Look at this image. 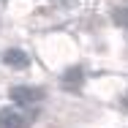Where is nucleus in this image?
Wrapping results in <instances>:
<instances>
[{"label": "nucleus", "mask_w": 128, "mask_h": 128, "mask_svg": "<svg viewBox=\"0 0 128 128\" xmlns=\"http://www.w3.org/2000/svg\"><path fill=\"white\" fill-rule=\"evenodd\" d=\"M44 98V93L38 90V87H25V84H19V87H11V101L22 104V106H27V104H36Z\"/></svg>", "instance_id": "nucleus-1"}, {"label": "nucleus", "mask_w": 128, "mask_h": 128, "mask_svg": "<svg viewBox=\"0 0 128 128\" xmlns=\"http://www.w3.org/2000/svg\"><path fill=\"white\" fill-rule=\"evenodd\" d=\"M3 63L11 66V68H27L30 60H27V54H25L22 49H8L6 54H3Z\"/></svg>", "instance_id": "nucleus-2"}, {"label": "nucleus", "mask_w": 128, "mask_h": 128, "mask_svg": "<svg viewBox=\"0 0 128 128\" xmlns=\"http://www.w3.org/2000/svg\"><path fill=\"white\" fill-rule=\"evenodd\" d=\"M0 128H27L22 114H16L14 109H3L0 112Z\"/></svg>", "instance_id": "nucleus-3"}, {"label": "nucleus", "mask_w": 128, "mask_h": 128, "mask_svg": "<svg viewBox=\"0 0 128 128\" xmlns=\"http://www.w3.org/2000/svg\"><path fill=\"white\" fill-rule=\"evenodd\" d=\"M63 79H66L68 84H79V79H82V68H79V66H74V68H68V71L63 74Z\"/></svg>", "instance_id": "nucleus-4"}, {"label": "nucleus", "mask_w": 128, "mask_h": 128, "mask_svg": "<svg viewBox=\"0 0 128 128\" xmlns=\"http://www.w3.org/2000/svg\"><path fill=\"white\" fill-rule=\"evenodd\" d=\"M114 22L128 27V8H117V11H114Z\"/></svg>", "instance_id": "nucleus-5"}, {"label": "nucleus", "mask_w": 128, "mask_h": 128, "mask_svg": "<svg viewBox=\"0 0 128 128\" xmlns=\"http://www.w3.org/2000/svg\"><path fill=\"white\" fill-rule=\"evenodd\" d=\"M123 104H126V106H128V96H123Z\"/></svg>", "instance_id": "nucleus-6"}]
</instances>
